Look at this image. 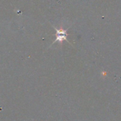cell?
Listing matches in <instances>:
<instances>
[{"instance_id": "6da1fadb", "label": "cell", "mask_w": 121, "mask_h": 121, "mask_svg": "<svg viewBox=\"0 0 121 121\" xmlns=\"http://www.w3.org/2000/svg\"><path fill=\"white\" fill-rule=\"evenodd\" d=\"M56 39L55 41L62 42L64 40L67 41V39H66V36H67L66 30H64V29L59 30V29H56Z\"/></svg>"}]
</instances>
